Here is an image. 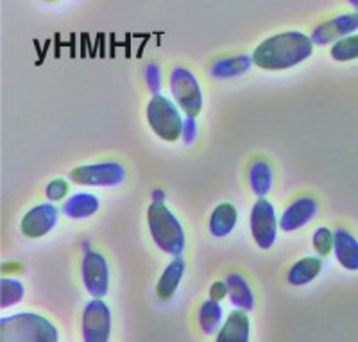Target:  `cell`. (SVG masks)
Listing matches in <instances>:
<instances>
[{
    "instance_id": "1",
    "label": "cell",
    "mask_w": 358,
    "mask_h": 342,
    "mask_svg": "<svg viewBox=\"0 0 358 342\" xmlns=\"http://www.w3.org/2000/svg\"><path fill=\"white\" fill-rule=\"evenodd\" d=\"M334 54L338 59H355V57H358V36L348 38V40L342 41L341 45L335 47Z\"/></svg>"
}]
</instances>
